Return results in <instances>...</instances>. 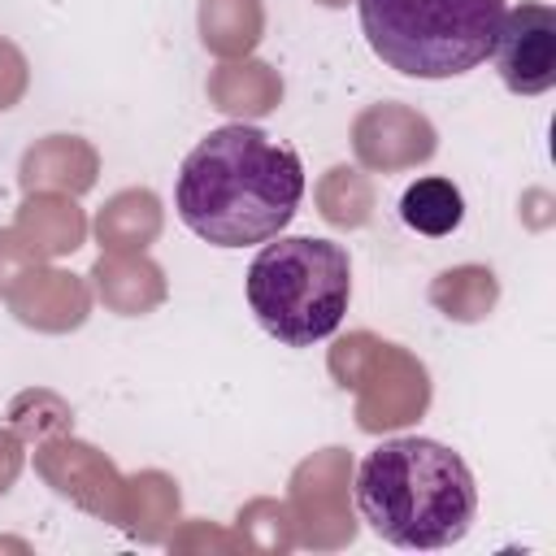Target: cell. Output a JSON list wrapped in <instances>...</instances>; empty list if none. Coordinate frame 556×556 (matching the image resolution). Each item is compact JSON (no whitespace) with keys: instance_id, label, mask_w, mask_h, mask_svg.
Listing matches in <instances>:
<instances>
[{"instance_id":"4fadbf2b","label":"cell","mask_w":556,"mask_h":556,"mask_svg":"<svg viewBox=\"0 0 556 556\" xmlns=\"http://www.w3.org/2000/svg\"><path fill=\"white\" fill-rule=\"evenodd\" d=\"M87 230H91L87 213L65 191H26V200L13 217V235L39 261H56V256L78 252L87 243Z\"/></svg>"},{"instance_id":"5bb4252c","label":"cell","mask_w":556,"mask_h":556,"mask_svg":"<svg viewBox=\"0 0 556 556\" xmlns=\"http://www.w3.org/2000/svg\"><path fill=\"white\" fill-rule=\"evenodd\" d=\"M204 91H208V104L217 113H226L235 122H256L282 104V74L269 61L235 56L208 74Z\"/></svg>"},{"instance_id":"9c48e42d","label":"cell","mask_w":556,"mask_h":556,"mask_svg":"<svg viewBox=\"0 0 556 556\" xmlns=\"http://www.w3.org/2000/svg\"><path fill=\"white\" fill-rule=\"evenodd\" d=\"M495 70L513 96H543L556 87V13L547 4L504 9L495 35Z\"/></svg>"},{"instance_id":"4316f807","label":"cell","mask_w":556,"mask_h":556,"mask_svg":"<svg viewBox=\"0 0 556 556\" xmlns=\"http://www.w3.org/2000/svg\"><path fill=\"white\" fill-rule=\"evenodd\" d=\"M313 4H321V9H343L348 0H313Z\"/></svg>"},{"instance_id":"9a60e30c","label":"cell","mask_w":556,"mask_h":556,"mask_svg":"<svg viewBox=\"0 0 556 556\" xmlns=\"http://www.w3.org/2000/svg\"><path fill=\"white\" fill-rule=\"evenodd\" d=\"M161 226H165V208H161L156 191L126 187L104 200L91 230H96L100 252H148V243H156Z\"/></svg>"},{"instance_id":"3957f363","label":"cell","mask_w":556,"mask_h":556,"mask_svg":"<svg viewBox=\"0 0 556 556\" xmlns=\"http://www.w3.org/2000/svg\"><path fill=\"white\" fill-rule=\"evenodd\" d=\"M352 300V261L334 239L274 235L248 265V308L287 348L330 339Z\"/></svg>"},{"instance_id":"5b68a950","label":"cell","mask_w":556,"mask_h":556,"mask_svg":"<svg viewBox=\"0 0 556 556\" xmlns=\"http://www.w3.org/2000/svg\"><path fill=\"white\" fill-rule=\"evenodd\" d=\"M330 374L343 391H356V426L365 434L400 430L417 421L430 404V374L426 365L369 330L343 334L330 348Z\"/></svg>"},{"instance_id":"52a82bcc","label":"cell","mask_w":556,"mask_h":556,"mask_svg":"<svg viewBox=\"0 0 556 556\" xmlns=\"http://www.w3.org/2000/svg\"><path fill=\"white\" fill-rule=\"evenodd\" d=\"M35 473L74 508H83L96 521L122 526V500H126V473L91 443L74 434H56L35 443Z\"/></svg>"},{"instance_id":"7a4b0ae2","label":"cell","mask_w":556,"mask_h":556,"mask_svg":"<svg viewBox=\"0 0 556 556\" xmlns=\"http://www.w3.org/2000/svg\"><path fill=\"white\" fill-rule=\"evenodd\" d=\"M352 491L369 530L408 552L452 547L478 517V486L460 452L421 434L378 443L361 460Z\"/></svg>"},{"instance_id":"8992f818","label":"cell","mask_w":556,"mask_h":556,"mask_svg":"<svg viewBox=\"0 0 556 556\" xmlns=\"http://www.w3.org/2000/svg\"><path fill=\"white\" fill-rule=\"evenodd\" d=\"M348 486H352V456L343 447H321L291 469L287 508L295 521V543L313 552H339L356 539Z\"/></svg>"},{"instance_id":"ba28073f","label":"cell","mask_w":556,"mask_h":556,"mask_svg":"<svg viewBox=\"0 0 556 556\" xmlns=\"http://www.w3.org/2000/svg\"><path fill=\"white\" fill-rule=\"evenodd\" d=\"M439 152V135L430 117L400 100L365 104L352 122V156L369 174H400L417 169Z\"/></svg>"},{"instance_id":"d6986e66","label":"cell","mask_w":556,"mask_h":556,"mask_svg":"<svg viewBox=\"0 0 556 556\" xmlns=\"http://www.w3.org/2000/svg\"><path fill=\"white\" fill-rule=\"evenodd\" d=\"M317 213L334 230H361L374 217V182L356 165H330L313 187Z\"/></svg>"},{"instance_id":"30bf717a","label":"cell","mask_w":556,"mask_h":556,"mask_svg":"<svg viewBox=\"0 0 556 556\" xmlns=\"http://www.w3.org/2000/svg\"><path fill=\"white\" fill-rule=\"evenodd\" d=\"M0 300L9 304V313L22 326L43 330V334H70L91 313V287H87V278L65 274V269H52L43 261L35 269H26Z\"/></svg>"},{"instance_id":"6da1fadb","label":"cell","mask_w":556,"mask_h":556,"mask_svg":"<svg viewBox=\"0 0 556 556\" xmlns=\"http://www.w3.org/2000/svg\"><path fill=\"white\" fill-rule=\"evenodd\" d=\"M304 200L300 152L248 122L208 130L178 169L174 204L191 235L213 248L269 243Z\"/></svg>"},{"instance_id":"277c9868","label":"cell","mask_w":556,"mask_h":556,"mask_svg":"<svg viewBox=\"0 0 556 556\" xmlns=\"http://www.w3.org/2000/svg\"><path fill=\"white\" fill-rule=\"evenodd\" d=\"M369 52L404 78L478 70L500 35L504 0H356Z\"/></svg>"},{"instance_id":"7c38bea8","label":"cell","mask_w":556,"mask_h":556,"mask_svg":"<svg viewBox=\"0 0 556 556\" xmlns=\"http://www.w3.org/2000/svg\"><path fill=\"white\" fill-rule=\"evenodd\" d=\"M87 278H91L96 300L117 317H143L161 308L169 295L165 269L148 252H100Z\"/></svg>"},{"instance_id":"44dd1931","label":"cell","mask_w":556,"mask_h":556,"mask_svg":"<svg viewBox=\"0 0 556 556\" xmlns=\"http://www.w3.org/2000/svg\"><path fill=\"white\" fill-rule=\"evenodd\" d=\"M239 539H243V547L248 552H261V556H282V552H291L295 547V521H291V508H287V500H269V495H261V500H248L243 508H239Z\"/></svg>"},{"instance_id":"2e32d148","label":"cell","mask_w":556,"mask_h":556,"mask_svg":"<svg viewBox=\"0 0 556 556\" xmlns=\"http://www.w3.org/2000/svg\"><path fill=\"white\" fill-rule=\"evenodd\" d=\"M178 482L161 469H139L126 478V500H122V530L139 543H165L169 530L178 526Z\"/></svg>"},{"instance_id":"d4e9b609","label":"cell","mask_w":556,"mask_h":556,"mask_svg":"<svg viewBox=\"0 0 556 556\" xmlns=\"http://www.w3.org/2000/svg\"><path fill=\"white\" fill-rule=\"evenodd\" d=\"M35 265H39V256H35V252L13 235V226H9V230H0V295H4V291H9L26 269H35Z\"/></svg>"},{"instance_id":"603a6c76","label":"cell","mask_w":556,"mask_h":556,"mask_svg":"<svg viewBox=\"0 0 556 556\" xmlns=\"http://www.w3.org/2000/svg\"><path fill=\"white\" fill-rule=\"evenodd\" d=\"M165 543H169L174 552H204V547H208V552H248L239 534L217 530V526H208V521H187V526L174 530Z\"/></svg>"},{"instance_id":"8fae6325","label":"cell","mask_w":556,"mask_h":556,"mask_svg":"<svg viewBox=\"0 0 556 556\" xmlns=\"http://www.w3.org/2000/svg\"><path fill=\"white\" fill-rule=\"evenodd\" d=\"M96 178H100V152L83 135H43L22 152V165H17L22 195L26 191H65L78 200L83 191L96 187Z\"/></svg>"},{"instance_id":"ac0fdd59","label":"cell","mask_w":556,"mask_h":556,"mask_svg":"<svg viewBox=\"0 0 556 556\" xmlns=\"http://www.w3.org/2000/svg\"><path fill=\"white\" fill-rule=\"evenodd\" d=\"M430 304L447 321H482L500 304V278L486 265H452L430 282Z\"/></svg>"},{"instance_id":"e0dca14e","label":"cell","mask_w":556,"mask_h":556,"mask_svg":"<svg viewBox=\"0 0 556 556\" xmlns=\"http://www.w3.org/2000/svg\"><path fill=\"white\" fill-rule=\"evenodd\" d=\"M195 30L200 43L222 61L252 56L265 39V0H200Z\"/></svg>"},{"instance_id":"7402d4cb","label":"cell","mask_w":556,"mask_h":556,"mask_svg":"<svg viewBox=\"0 0 556 556\" xmlns=\"http://www.w3.org/2000/svg\"><path fill=\"white\" fill-rule=\"evenodd\" d=\"M9 426L26 439V443H43V439H56V434H70L74 426V408L48 391V387H30V391H17L9 400Z\"/></svg>"},{"instance_id":"ffe728a7","label":"cell","mask_w":556,"mask_h":556,"mask_svg":"<svg viewBox=\"0 0 556 556\" xmlns=\"http://www.w3.org/2000/svg\"><path fill=\"white\" fill-rule=\"evenodd\" d=\"M400 217L408 230L443 239L465 222V195L452 178H417L404 195H400Z\"/></svg>"},{"instance_id":"cb8c5ba5","label":"cell","mask_w":556,"mask_h":556,"mask_svg":"<svg viewBox=\"0 0 556 556\" xmlns=\"http://www.w3.org/2000/svg\"><path fill=\"white\" fill-rule=\"evenodd\" d=\"M30 87V65H26V52L0 35V113L13 109Z\"/></svg>"},{"instance_id":"484cf974","label":"cell","mask_w":556,"mask_h":556,"mask_svg":"<svg viewBox=\"0 0 556 556\" xmlns=\"http://www.w3.org/2000/svg\"><path fill=\"white\" fill-rule=\"evenodd\" d=\"M22 465H26V439L13 426H0V495L17 482Z\"/></svg>"}]
</instances>
